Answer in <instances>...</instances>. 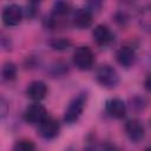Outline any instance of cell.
Segmentation results:
<instances>
[{
    "mask_svg": "<svg viewBox=\"0 0 151 151\" xmlns=\"http://www.w3.org/2000/svg\"><path fill=\"white\" fill-rule=\"evenodd\" d=\"M96 79L97 81L106 88H113L119 84V74L110 65H101L98 67L97 73H96Z\"/></svg>",
    "mask_w": 151,
    "mask_h": 151,
    "instance_id": "obj_1",
    "label": "cell"
},
{
    "mask_svg": "<svg viewBox=\"0 0 151 151\" xmlns=\"http://www.w3.org/2000/svg\"><path fill=\"white\" fill-rule=\"evenodd\" d=\"M85 104H86V94L80 93L77 97H74L70 101V104H68V106L65 111V116H64L65 122L68 123V124H72V123L77 122L79 119V117L81 116L83 111H84Z\"/></svg>",
    "mask_w": 151,
    "mask_h": 151,
    "instance_id": "obj_2",
    "label": "cell"
},
{
    "mask_svg": "<svg viewBox=\"0 0 151 151\" xmlns=\"http://www.w3.org/2000/svg\"><path fill=\"white\" fill-rule=\"evenodd\" d=\"M73 64L77 68L81 70V71H87L93 66L94 63V55L92 53V51L86 47V46H81L78 47L74 53H73Z\"/></svg>",
    "mask_w": 151,
    "mask_h": 151,
    "instance_id": "obj_3",
    "label": "cell"
},
{
    "mask_svg": "<svg viewBox=\"0 0 151 151\" xmlns=\"http://www.w3.org/2000/svg\"><path fill=\"white\" fill-rule=\"evenodd\" d=\"M59 123L54 118L46 117L41 123H39V134L45 139H53L59 134Z\"/></svg>",
    "mask_w": 151,
    "mask_h": 151,
    "instance_id": "obj_4",
    "label": "cell"
},
{
    "mask_svg": "<svg viewBox=\"0 0 151 151\" xmlns=\"http://www.w3.org/2000/svg\"><path fill=\"white\" fill-rule=\"evenodd\" d=\"M125 132L129 139L133 143L140 142L145 136V127L138 119H130L125 124Z\"/></svg>",
    "mask_w": 151,
    "mask_h": 151,
    "instance_id": "obj_5",
    "label": "cell"
},
{
    "mask_svg": "<svg viewBox=\"0 0 151 151\" xmlns=\"http://www.w3.org/2000/svg\"><path fill=\"white\" fill-rule=\"evenodd\" d=\"M2 21L5 25L7 26H17L21 22L22 19V9L20 6L13 4L7 6L4 11H2Z\"/></svg>",
    "mask_w": 151,
    "mask_h": 151,
    "instance_id": "obj_6",
    "label": "cell"
},
{
    "mask_svg": "<svg viewBox=\"0 0 151 151\" xmlns=\"http://www.w3.org/2000/svg\"><path fill=\"white\" fill-rule=\"evenodd\" d=\"M24 117L31 124H39L47 117V111L41 104H32L25 110Z\"/></svg>",
    "mask_w": 151,
    "mask_h": 151,
    "instance_id": "obj_7",
    "label": "cell"
},
{
    "mask_svg": "<svg viewBox=\"0 0 151 151\" xmlns=\"http://www.w3.org/2000/svg\"><path fill=\"white\" fill-rule=\"evenodd\" d=\"M116 59H117V61L122 66H124V67H131L136 63V59H137L136 51L132 47H130V46H123V47H120L117 51Z\"/></svg>",
    "mask_w": 151,
    "mask_h": 151,
    "instance_id": "obj_8",
    "label": "cell"
},
{
    "mask_svg": "<svg viewBox=\"0 0 151 151\" xmlns=\"http://www.w3.org/2000/svg\"><path fill=\"white\" fill-rule=\"evenodd\" d=\"M92 38L100 46L109 45L113 39L110 28L105 25H97L92 31Z\"/></svg>",
    "mask_w": 151,
    "mask_h": 151,
    "instance_id": "obj_9",
    "label": "cell"
},
{
    "mask_svg": "<svg viewBox=\"0 0 151 151\" xmlns=\"http://www.w3.org/2000/svg\"><path fill=\"white\" fill-rule=\"evenodd\" d=\"M46 93H47V86H46V84H45L44 81H41V80L32 81V83L28 85L27 90H26L27 97L31 98L32 100H37V101L44 99L45 96H46Z\"/></svg>",
    "mask_w": 151,
    "mask_h": 151,
    "instance_id": "obj_10",
    "label": "cell"
},
{
    "mask_svg": "<svg viewBox=\"0 0 151 151\" xmlns=\"http://www.w3.org/2000/svg\"><path fill=\"white\" fill-rule=\"evenodd\" d=\"M106 111L111 117L116 119H120L126 113V105L122 99L112 98L106 101Z\"/></svg>",
    "mask_w": 151,
    "mask_h": 151,
    "instance_id": "obj_11",
    "label": "cell"
},
{
    "mask_svg": "<svg viewBox=\"0 0 151 151\" xmlns=\"http://www.w3.org/2000/svg\"><path fill=\"white\" fill-rule=\"evenodd\" d=\"M72 22L78 28H87L92 24V13L90 9L78 8L72 17Z\"/></svg>",
    "mask_w": 151,
    "mask_h": 151,
    "instance_id": "obj_12",
    "label": "cell"
},
{
    "mask_svg": "<svg viewBox=\"0 0 151 151\" xmlns=\"http://www.w3.org/2000/svg\"><path fill=\"white\" fill-rule=\"evenodd\" d=\"M1 74H2V78H5L6 80L15 79V77H17V66L13 63L4 64L2 68H1Z\"/></svg>",
    "mask_w": 151,
    "mask_h": 151,
    "instance_id": "obj_13",
    "label": "cell"
},
{
    "mask_svg": "<svg viewBox=\"0 0 151 151\" xmlns=\"http://www.w3.org/2000/svg\"><path fill=\"white\" fill-rule=\"evenodd\" d=\"M70 12V5L65 1H57L54 4V8H53V15L54 18L57 17H64Z\"/></svg>",
    "mask_w": 151,
    "mask_h": 151,
    "instance_id": "obj_14",
    "label": "cell"
},
{
    "mask_svg": "<svg viewBox=\"0 0 151 151\" xmlns=\"http://www.w3.org/2000/svg\"><path fill=\"white\" fill-rule=\"evenodd\" d=\"M145 99L142 97H138V96H136V97H133V98H131V109L132 110H134V111H143L144 110V107H145Z\"/></svg>",
    "mask_w": 151,
    "mask_h": 151,
    "instance_id": "obj_15",
    "label": "cell"
},
{
    "mask_svg": "<svg viewBox=\"0 0 151 151\" xmlns=\"http://www.w3.org/2000/svg\"><path fill=\"white\" fill-rule=\"evenodd\" d=\"M34 147L35 146L31 140H19L14 145V150H19V151H32L34 150Z\"/></svg>",
    "mask_w": 151,
    "mask_h": 151,
    "instance_id": "obj_16",
    "label": "cell"
},
{
    "mask_svg": "<svg viewBox=\"0 0 151 151\" xmlns=\"http://www.w3.org/2000/svg\"><path fill=\"white\" fill-rule=\"evenodd\" d=\"M68 45H70V41L65 38H57L51 41V46L54 50H65L68 47Z\"/></svg>",
    "mask_w": 151,
    "mask_h": 151,
    "instance_id": "obj_17",
    "label": "cell"
},
{
    "mask_svg": "<svg viewBox=\"0 0 151 151\" xmlns=\"http://www.w3.org/2000/svg\"><path fill=\"white\" fill-rule=\"evenodd\" d=\"M103 1L104 0H87V4H88V7L91 11H99L101 8V5H103Z\"/></svg>",
    "mask_w": 151,
    "mask_h": 151,
    "instance_id": "obj_18",
    "label": "cell"
},
{
    "mask_svg": "<svg viewBox=\"0 0 151 151\" xmlns=\"http://www.w3.org/2000/svg\"><path fill=\"white\" fill-rule=\"evenodd\" d=\"M8 112V104L4 98H0V119L4 118Z\"/></svg>",
    "mask_w": 151,
    "mask_h": 151,
    "instance_id": "obj_19",
    "label": "cell"
},
{
    "mask_svg": "<svg viewBox=\"0 0 151 151\" xmlns=\"http://www.w3.org/2000/svg\"><path fill=\"white\" fill-rule=\"evenodd\" d=\"M41 0H29V2L32 4V5H37V4H39Z\"/></svg>",
    "mask_w": 151,
    "mask_h": 151,
    "instance_id": "obj_20",
    "label": "cell"
}]
</instances>
